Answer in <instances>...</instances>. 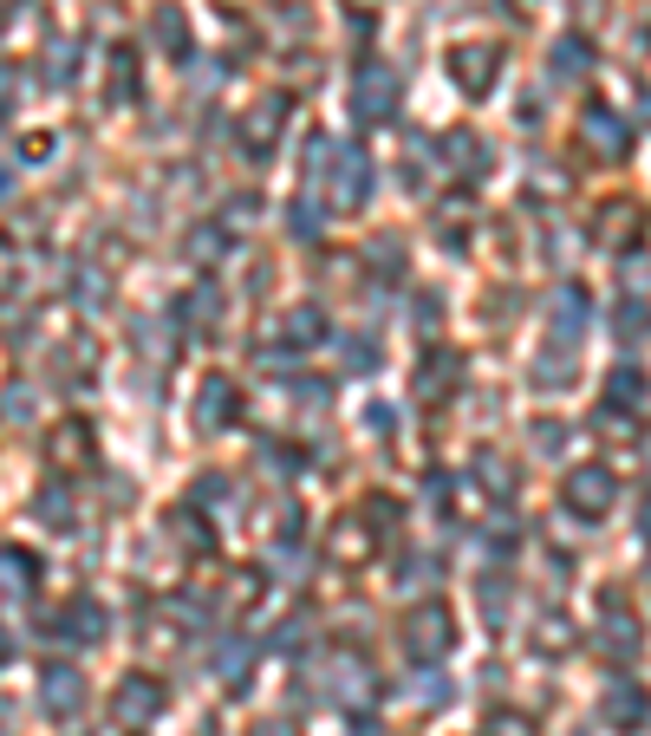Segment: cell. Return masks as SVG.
<instances>
[{
	"mask_svg": "<svg viewBox=\"0 0 651 736\" xmlns=\"http://www.w3.org/2000/svg\"><path fill=\"white\" fill-rule=\"evenodd\" d=\"M404 646H411V659H443L450 646H456V620H450V607H424V613H411V626H404Z\"/></svg>",
	"mask_w": 651,
	"mask_h": 736,
	"instance_id": "obj_1",
	"label": "cell"
},
{
	"mask_svg": "<svg viewBox=\"0 0 651 736\" xmlns=\"http://www.w3.org/2000/svg\"><path fill=\"white\" fill-rule=\"evenodd\" d=\"M157 711H163V685L157 678H124L117 691H111V718L124 724V731H143V724H157Z\"/></svg>",
	"mask_w": 651,
	"mask_h": 736,
	"instance_id": "obj_2",
	"label": "cell"
},
{
	"mask_svg": "<svg viewBox=\"0 0 651 736\" xmlns=\"http://www.w3.org/2000/svg\"><path fill=\"white\" fill-rule=\"evenodd\" d=\"M352 111H359V124H385V117L398 111V72L365 65L359 85H352Z\"/></svg>",
	"mask_w": 651,
	"mask_h": 736,
	"instance_id": "obj_3",
	"label": "cell"
},
{
	"mask_svg": "<svg viewBox=\"0 0 651 736\" xmlns=\"http://www.w3.org/2000/svg\"><path fill=\"white\" fill-rule=\"evenodd\" d=\"M613 496H619V483H613V470H600V463H587V470L567 476V509L587 515V522H600V515L613 509Z\"/></svg>",
	"mask_w": 651,
	"mask_h": 736,
	"instance_id": "obj_4",
	"label": "cell"
},
{
	"mask_svg": "<svg viewBox=\"0 0 651 736\" xmlns=\"http://www.w3.org/2000/svg\"><path fill=\"white\" fill-rule=\"evenodd\" d=\"M580 137H587L600 157H626V144H633V130H626V117H619L613 104H587V111H580Z\"/></svg>",
	"mask_w": 651,
	"mask_h": 736,
	"instance_id": "obj_5",
	"label": "cell"
},
{
	"mask_svg": "<svg viewBox=\"0 0 651 736\" xmlns=\"http://www.w3.org/2000/svg\"><path fill=\"white\" fill-rule=\"evenodd\" d=\"M39 711H46V718H78V711H85V678L65 672V665L46 672V678H39Z\"/></svg>",
	"mask_w": 651,
	"mask_h": 736,
	"instance_id": "obj_6",
	"label": "cell"
},
{
	"mask_svg": "<svg viewBox=\"0 0 651 736\" xmlns=\"http://www.w3.org/2000/svg\"><path fill=\"white\" fill-rule=\"evenodd\" d=\"M326 176H333V189H339V209H359L365 189H372V163H365L359 150H339V163H333Z\"/></svg>",
	"mask_w": 651,
	"mask_h": 736,
	"instance_id": "obj_7",
	"label": "cell"
},
{
	"mask_svg": "<svg viewBox=\"0 0 651 736\" xmlns=\"http://www.w3.org/2000/svg\"><path fill=\"white\" fill-rule=\"evenodd\" d=\"M651 718V698L639 691V685H626V691H613L606 698V724H619V731H639Z\"/></svg>",
	"mask_w": 651,
	"mask_h": 736,
	"instance_id": "obj_8",
	"label": "cell"
},
{
	"mask_svg": "<svg viewBox=\"0 0 651 736\" xmlns=\"http://www.w3.org/2000/svg\"><path fill=\"white\" fill-rule=\"evenodd\" d=\"M196 411H202V424H209V431H222V424L235 417V385H228V378H209V385H202V398H196Z\"/></svg>",
	"mask_w": 651,
	"mask_h": 736,
	"instance_id": "obj_9",
	"label": "cell"
},
{
	"mask_svg": "<svg viewBox=\"0 0 651 736\" xmlns=\"http://www.w3.org/2000/svg\"><path fill=\"white\" fill-rule=\"evenodd\" d=\"M85 457H91V424H85V417L59 424V431H52V463H85Z\"/></svg>",
	"mask_w": 651,
	"mask_h": 736,
	"instance_id": "obj_10",
	"label": "cell"
},
{
	"mask_svg": "<svg viewBox=\"0 0 651 736\" xmlns=\"http://www.w3.org/2000/svg\"><path fill=\"white\" fill-rule=\"evenodd\" d=\"M456 85L463 91H489L496 85V52H483V46L476 52H456Z\"/></svg>",
	"mask_w": 651,
	"mask_h": 736,
	"instance_id": "obj_11",
	"label": "cell"
},
{
	"mask_svg": "<svg viewBox=\"0 0 651 736\" xmlns=\"http://www.w3.org/2000/svg\"><path fill=\"white\" fill-rule=\"evenodd\" d=\"M580 326H587V294H580V287H561V294H554V333H561V339H567V333L580 339Z\"/></svg>",
	"mask_w": 651,
	"mask_h": 736,
	"instance_id": "obj_12",
	"label": "cell"
},
{
	"mask_svg": "<svg viewBox=\"0 0 651 736\" xmlns=\"http://www.w3.org/2000/svg\"><path fill=\"white\" fill-rule=\"evenodd\" d=\"M248 659H254V646H248V639H222V646H215V672L228 678V691H241V678H248Z\"/></svg>",
	"mask_w": 651,
	"mask_h": 736,
	"instance_id": "obj_13",
	"label": "cell"
},
{
	"mask_svg": "<svg viewBox=\"0 0 651 736\" xmlns=\"http://www.w3.org/2000/svg\"><path fill=\"white\" fill-rule=\"evenodd\" d=\"M59 626H65V639H78V646H85V639H98V633H104V613H98L91 600H78V607H65V620H59Z\"/></svg>",
	"mask_w": 651,
	"mask_h": 736,
	"instance_id": "obj_14",
	"label": "cell"
},
{
	"mask_svg": "<svg viewBox=\"0 0 651 736\" xmlns=\"http://www.w3.org/2000/svg\"><path fill=\"white\" fill-rule=\"evenodd\" d=\"M443 150L456 157L450 170H483V157H489V150H483V137H470V130H450V137H443Z\"/></svg>",
	"mask_w": 651,
	"mask_h": 736,
	"instance_id": "obj_15",
	"label": "cell"
},
{
	"mask_svg": "<svg viewBox=\"0 0 651 736\" xmlns=\"http://www.w3.org/2000/svg\"><path fill=\"white\" fill-rule=\"evenodd\" d=\"M450 385H456V359H450V352H437V359L424 365V378H417V391H424V398H443Z\"/></svg>",
	"mask_w": 651,
	"mask_h": 736,
	"instance_id": "obj_16",
	"label": "cell"
},
{
	"mask_svg": "<svg viewBox=\"0 0 651 736\" xmlns=\"http://www.w3.org/2000/svg\"><path fill=\"white\" fill-rule=\"evenodd\" d=\"M554 72H561V78H580V72H587V39H561V46H554Z\"/></svg>",
	"mask_w": 651,
	"mask_h": 736,
	"instance_id": "obj_17",
	"label": "cell"
},
{
	"mask_svg": "<svg viewBox=\"0 0 651 736\" xmlns=\"http://www.w3.org/2000/svg\"><path fill=\"white\" fill-rule=\"evenodd\" d=\"M320 333H326V326H320V313H313V307L287 313V339H293V346H306V339H320Z\"/></svg>",
	"mask_w": 651,
	"mask_h": 736,
	"instance_id": "obj_18",
	"label": "cell"
},
{
	"mask_svg": "<svg viewBox=\"0 0 651 736\" xmlns=\"http://www.w3.org/2000/svg\"><path fill=\"white\" fill-rule=\"evenodd\" d=\"M130 85H137V59L130 52H111V91L130 98Z\"/></svg>",
	"mask_w": 651,
	"mask_h": 736,
	"instance_id": "obj_19",
	"label": "cell"
},
{
	"mask_svg": "<svg viewBox=\"0 0 651 736\" xmlns=\"http://www.w3.org/2000/svg\"><path fill=\"white\" fill-rule=\"evenodd\" d=\"M639 391H646V378H639L633 365H619V378H613V404H633Z\"/></svg>",
	"mask_w": 651,
	"mask_h": 736,
	"instance_id": "obj_20",
	"label": "cell"
},
{
	"mask_svg": "<svg viewBox=\"0 0 651 736\" xmlns=\"http://www.w3.org/2000/svg\"><path fill=\"white\" fill-rule=\"evenodd\" d=\"M619 339H646V307H619Z\"/></svg>",
	"mask_w": 651,
	"mask_h": 736,
	"instance_id": "obj_21",
	"label": "cell"
},
{
	"mask_svg": "<svg viewBox=\"0 0 651 736\" xmlns=\"http://www.w3.org/2000/svg\"><path fill=\"white\" fill-rule=\"evenodd\" d=\"M293 235H320V209H313V202L293 209Z\"/></svg>",
	"mask_w": 651,
	"mask_h": 736,
	"instance_id": "obj_22",
	"label": "cell"
},
{
	"mask_svg": "<svg viewBox=\"0 0 651 736\" xmlns=\"http://www.w3.org/2000/svg\"><path fill=\"white\" fill-rule=\"evenodd\" d=\"M346 359H352V365H378V346H372V339H346Z\"/></svg>",
	"mask_w": 651,
	"mask_h": 736,
	"instance_id": "obj_23",
	"label": "cell"
},
{
	"mask_svg": "<svg viewBox=\"0 0 651 736\" xmlns=\"http://www.w3.org/2000/svg\"><path fill=\"white\" fill-rule=\"evenodd\" d=\"M39 515H52V522H72V502H65V496H52V489H46V496H39Z\"/></svg>",
	"mask_w": 651,
	"mask_h": 736,
	"instance_id": "obj_24",
	"label": "cell"
},
{
	"mask_svg": "<svg viewBox=\"0 0 651 736\" xmlns=\"http://www.w3.org/2000/svg\"><path fill=\"white\" fill-rule=\"evenodd\" d=\"M26 411H33V391H26V385H13V391H7V417H26Z\"/></svg>",
	"mask_w": 651,
	"mask_h": 736,
	"instance_id": "obj_25",
	"label": "cell"
},
{
	"mask_svg": "<svg viewBox=\"0 0 651 736\" xmlns=\"http://www.w3.org/2000/svg\"><path fill=\"white\" fill-rule=\"evenodd\" d=\"M489 736H528L522 718H489Z\"/></svg>",
	"mask_w": 651,
	"mask_h": 736,
	"instance_id": "obj_26",
	"label": "cell"
},
{
	"mask_svg": "<svg viewBox=\"0 0 651 736\" xmlns=\"http://www.w3.org/2000/svg\"><path fill=\"white\" fill-rule=\"evenodd\" d=\"M254 736H293V724H287V718H274V724H261Z\"/></svg>",
	"mask_w": 651,
	"mask_h": 736,
	"instance_id": "obj_27",
	"label": "cell"
},
{
	"mask_svg": "<svg viewBox=\"0 0 651 736\" xmlns=\"http://www.w3.org/2000/svg\"><path fill=\"white\" fill-rule=\"evenodd\" d=\"M639 535H646V541H651V496H646V502H639Z\"/></svg>",
	"mask_w": 651,
	"mask_h": 736,
	"instance_id": "obj_28",
	"label": "cell"
},
{
	"mask_svg": "<svg viewBox=\"0 0 651 736\" xmlns=\"http://www.w3.org/2000/svg\"><path fill=\"white\" fill-rule=\"evenodd\" d=\"M0 26H7V7H0Z\"/></svg>",
	"mask_w": 651,
	"mask_h": 736,
	"instance_id": "obj_29",
	"label": "cell"
}]
</instances>
